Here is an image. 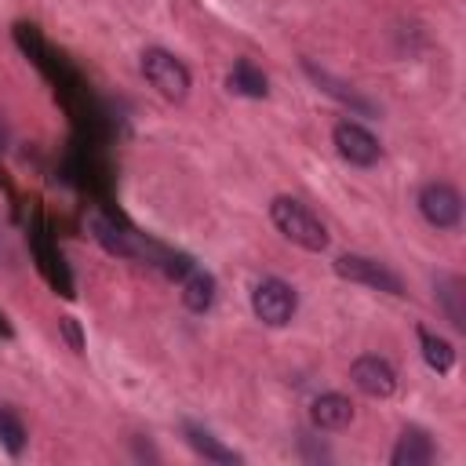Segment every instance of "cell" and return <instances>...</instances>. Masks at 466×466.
<instances>
[{
    "label": "cell",
    "instance_id": "cell-4",
    "mask_svg": "<svg viewBox=\"0 0 466 466\" xmlns=\"http://www.w3.org/2000/svg\"><path fill=\"white\" fill-rule=\"evenodd\" d=\"M335 273L350 284H364V288H375V291H386V295H404V284L400 277L379 262V258H368V255H339L335 258Z\"/></svg>",
    "mask_w": 466,
    "mask_h": 466
},
{
    "label": "cell",
    "instance_id": "cell-10",
    "mask_svg": "<svg viewBox=\"0 0 466 466\" xmlns=\"http://www.w3.org/2000/svg\"><path fill=\"white\" fill-rule=\"evenodd\" d=\"M390 462L393 466H426V462H433V441L422 430L411 426L397 437V444L390 451Z\"/></svg>",
    "mask_w": 466,
    "mask_h": 466
},
{
    "label": "cell",
    "instance_id": "cell-14",
    "mask_svg": "<svg viewBox=\"0 0 466 466\" xmlns=\"http://www.w3.org/2000/svg\"><path fill=\"white\" fill-rule=\"evenodd\" d=\"M419 346H422V360L426 368H433L437 375H448L455 368V346L444 335H433L426 328H419Z\"/></svg>",
    "mask_w": 466,
    "mask_h": 466
},
{
    "label": "cell",
    "instance_id": "cell-18",
    "mask_svg": "<svg viewBox=\"0 0 466 466\" xmlns=\"http://www.w3.org/2000/svg\"><path fill=\"white\" fill-rule=\"evenodd\" d=\"M58 328H62V335L69 339V346L80 353V350H84V339H80V328H76V320H73V317H62V320H58Z\"/></svg>",
    "mask_w": 466,
    "mask_h": 466
},
{
    "label": "cell",
    "instance_id": "cell-2",
    "mask_svg": "<svg viewBox=\"0 0 466 466\" xmlns=\"http://www.w3.org/2000/svg\"><path fill=\"white\" fill-rule=\"evenodd\" d=\"M142 76H146L149 87H153L160 98H167V102H186L189 84H193L186 62L175 58L171 51H164V47L142 51Z\"/></svg>",
    "mask_w": 466,
    "mask_h": 466
},
{
    "label": "cell",
    "instance_id": "cell-7",
    "mask_svg": "<svg viewBox=\"0 0 466 466\" xmlns=\"http://www.w3.org/2000/svg\"><path fill=\"white\" fill-rule=\"evenodd\" d=\"M350 379H353V386H357L364 397H375V400L393 397V390H397V371H393V364H390L386 357H375V353L357 357V360L350 364Z\"/></svg>",
    "mask_w": 466,
    "mask_h": 466
},
{
    "label": "cell",
    "instance_id": "cell-11",
    "mask_svg": "<svg viewBox=\"0 0 466 466\" xmlns=\"http://www.w3.org/2000/svg\"><path fill=\"white\" fill-rule=\"evenodd\" d=\"M182 433H186V444H189L197 455H204L208 462H222V466L240 462V455H237L233 448H226L211 430H204V426H197V422H186Z\"/></svg>",
    "mask_w": 466,
    "mask_h": 466
},
{
    "label": "cell",
    "instance_id": "cell-5",
    "mask_svg": "<svg viewBox=\"0 0 466 466\" xmlns=\"http://www.w3.org/2000/svg\"><path fill=\"white\" fill-rule=\"evenodd\" d=\"M419 215L430 226H437V229L459 226V218H462V197H459V189L448 186V182H426L419 189Z\"/></svg>",
    "mask_w": 466,
    "mask_h": 466
},
{
    "label": "cell",
    "instance_id": "cell-3",
    "mask_svg": "<svg viewBox=\"0 0 466 466\" xmlns=\"http://www.w3.org/2000/svg\"><path fill=\"white\" fill-rule=\"evenodd\" d=\"M299 309V295L288 280L280 277H262L251 288V313L266 324V328H284Z\"/></svg>",
    "mask_w": 466,
    "mask_h": 466
},
{
    "label": "cell",
    "instance_id": "cell-6",
    "mask_svg": "<svg viewBox=\"0 0 466 466\" xmlns=\"http://www.w3.org/2000/svg\"><path fill=\"white\" fill-rule=\"evenodd\" d=\"M331 138H335L339 157L350 160V164H357V167H371V164H379V157H382L379 138H375L368 127H360L357 120H339L335 131H331Z\"/></svg>",
    "mask_w": 466,
    "mask_h": 466
},
{
    "label": "cell",
    "instance_id": "cell-17",
    "mask_svg": "<svg viewBox=\"0 0 466 466\" xmlns=\"http://www.w3.org/2000/svg\"><path fill=\"white\" fill-rule=\"evenodd\" d=\"M0 444L7 448V455L25 451V426L11 408H0Z\"/></svg>",
    "mask_w": 466,
    "mask_h": 466
},
{
    "label": "cell",
    "instance_id": "cell-13",
    "mask_svg": "<svg viewBox=\"0 0 466 466\" xmlns=\"http://www.w3.org/2000/svg\"><path fill=\"white\" fill-rule=\"evenodd\" d=\"M182 302H186V309H193V313H208L211 309V302H215V277L208 273V269H189L186 277H182Z\"/></svg>",
    "mask_w": 466,
    "mask_h": 466
},
{
    "label": "cell",
    "instance_id": "cell-15",
    "mask_svg": "<svg viewBox=\"0 0 466 466\" xmlns=\"http://www.w3.org/2000/svg\"><path fill=\"white\" fill-rule=\"evenodd\" d=\"M306 73L313 76V84H317L320 91H328V95H331V98H339L342 106H350V109H357V113H371V102H364V98H360L353 87H346V84H342V80H335L331 73L317 69L313 62H306Z\"/></svg>",
    "mask_w": 466,
    "mask_h": 466
},
{
    "label": "cell",
    "instance_id": "cell-1",
    "mask_svg": "<svg viewBox=\"0 0 466 466\" xmlns=\"http://www.w3.org/2000/svg\"><path fill=\"white\" fill-rule=\"evenodd\" d=\"M269 218L280 229V237H288L291 244H299L302 251H324L328 248V229L324 222L295 197H273L269 204Z\"/></svg>",
    "mask_w": 466,
    "mask_h": 466
},
{
    "label": "cell",
    "instance_id": "cell-8",
    "mask_svg": "<svg viewBox=\"0 0 466 466\" xmlns=\"http://www.w3.org/2000/svg\"><path fill=\"white\" fill-rule=\"evenodd\" d=\"M309 422L317 430H346L353 422V400L342 393H320L309 404Z\"/></svg>",
    "mask_w": 466,
    "mask_h": 466
},
{
    "label": "cell",
    "instance_id": "cell-9",
    "mask_svg": "<svg viewBox=\"0 0 466 466\" xmlns=\"http://www.w3.org/2000/svg\"><path fill=\"white\" fill-rule=\"evenodd\" d=\"M91 237L109 251V255H116V258H135L138 255V244L131 240V233L127 229H120L113 218H106V215H91Z\"/></svg>",
    "mask_w": 466,
    "mask_h": 466
},
{
    "label": "cell",
    "instance_id": "cell-12",
    "mask_svg": "<svg viewBox=\"0 0 466 466\" xmlns=\"http://www.w3.org/2000/svg\"><path fill=\"white\" fill-rule=\"evenodd\" d=\"M229 91L244 95V98H266L269 80H266V73L251 58H237L233 69H229Z\"/></svg>",
    "mask_w": 466,
    "mask_h": 466
},
{
    "label": "cell",
    "instance_id": "cell-16",
    "mask_svg": "<svg viewBox=\"0 0 466 466\" xmlns=\"http://www.w3.org/2000/svg\"><path fill=\"white\" fill-rule=\"evenodd\" d=\"M437 302L444 306V313H448V320L459 328V331H466V313H462V280L459 277H437Z\"/></svg>",
    "mask_w": 466,
    "mask_h": 466
},
{
    "label": "cell",
    "instance_id": "cell-19",
    "mask_svg": "<svg viewBox=\"0 0 466 466\" xmlns=\"http://www.w3.org/2000/svg\"><path fill=\"white\" fill-rule=\"evenodd\" d=\"M0 146H4V135H0Z\"/></svg>",
    "mask_w": 466,
    "mask_h": 466
}]
</instances>
